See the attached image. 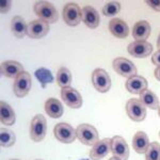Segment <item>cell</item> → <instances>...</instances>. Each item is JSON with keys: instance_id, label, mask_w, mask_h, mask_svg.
<instances>
[{"instance_id": "1", "label": "cell", "mask_w": 160, "mask_h": 160, "mask_svg": "<svg viewBox=\"0 0 160 160\" xmlns=\"http://www.w3.org/2000/svg\"><path fill=\"white\" fill-rule=\"evenodd\" d=\"M34 13L40 17V19L48 24H53L59 18L56 8L47 1H38L34 4Z\"/></svg>"}, {"instance_id": "2", "label": "cell", "mask_w": 160, "mask_h": 160, "mask_svg": "<svg viewBox=\"0 0 160 160\" xmlns=\"http://www.w3.org/2000/svg\"><path fill=\"white\" fill-rule=\"evenodd\" d=\"M77 138L84 145L93 146L98 142V132L94 126L90 124H81L77 127Z\"/></svg>"}, {"instance_id": "3", "label": "cell", "mask_w": 160, "mask_h": 160, "mask_svg": "<svg viewBox=\"0 0 160 160\" xmlns=\"http://www.w3.org/2000/svg\"><path fill=\"white\" fill-rule=\"evenodd\" d=\"M47 130V122L42 114H37L33 118L30 127V138L34 142H40L45 138Z\"/></svg>"}, {"instance_id": "4", "label": "cell", "mask_w": 160, "mask_h": 160, "mask_svg": "<svg viewBox=\"0 0 160 160\" xmlns=\"http://www.w3.org/2000/svg\"><path fill=\"white\" fill-rule=\"evenodd\" d=\"M126 112L135 122H142L146 117V107L140 99L131 98L126 104Z\"/></svg>"}, {"instance_id": "5", "label": "cell", "mask_w": 160, "mask_h": 160, "mask_svg": "<svg viewBox=\"0 0 160 160\" xmlns=\"http://www.w3.org/2000/svg\"><path fill=\"white\" fill-rule=\"evenodd\" d=\"M55 137L58 141L62 143H72L77 138V130H75L69 124L59 123L55 126Z\"/></svg>"}, {"instance_id": "6", "label": "cell", "mask_w": 160, "mask_h": 160, "mask_svg": "<svg viewBox=\"0 0 160 160\" xmlns=\"http://www.w3.org/2000/svg\"><path fill=\"white\" fill-rule=\"evenodd\" d=\"M92 82L95 89L100 93H106L111 88V79L107 72L102 68H96L92 74Z\"/></svg>"}, {"instance_id": "7", "label": "cell", "mask_w": 160, "mask_h": 160, "mask_svg": "<svg viewBox=\"0 0 160 160\" xmlns=\"http://www.w3.org/2000/svg\"><path fill=\"white\" fill-rule=\"evenodd\" d=\"M113 69L115 72L126 78H131L137 76V68L131 61L125 58H117L113 60Z\"/></svg>"}, {"instance_id": "8", "label": "cell", "mask_w": 160, "mask_h": 160, "mask_svg": "<svg viewBox=\"0 0 160 160\" xmlns=\"http://www.w3.org/2000/svg\"><path fill=\"white\" fill-rule=\"evenodd\" d=\"M63 19L68 26H72V27L78 26L82 20L81 9L78 4L73 3V2L65 4L63 9Z\"/></svg>"}, {"instance_id": "9", "label": "cell", "mask_w": 160, "mask_h": 160, "mask_svg": "<svg viewBox=\"0 0 160 160\" xmlns=\"http://www.w3.org/2000/svg\"><path fill=\"white\" fill-rule=\"evenodd\" d=\"M32 81H31V75L27 72H22V74L15 79L13 91L17 97H24L29 93Z\"/></svg>"}, {"instance_id": "10", "label": "cell", "mask_w": 160, "mask_h": 160, "mask_svg": "<svg viewBox=\"0 0 160 160\" xmlns=\"http://www.w3.org/2000/svg\"><path fill=\"white\" fill-rule=\"evenodd\" d=\"M111 153L113 156L121 160H127L129 157V148L127 142L120 136H115L111 139Z\"/></svg>"}, {"instance_id": "11", "label": "cell", "mask_w": 160, "mask_h": 160, "mask_svg": "<svg viewBox=\"0 0 160 160\" xmlns=\"http://www.w3.org/2000/svg\"><path fill=\"white\" fill-rule=\"evenodd\" d=\"M61 97L68 107L74 108V109H78L82 106L81 95L79 94V92L77 90H75L71 87L63 88L61 90Z\"/></svg>"}, {"instance_id": "12", "label": "cell", "mask_w": 160, "mask_h": 160, "mask_svg": "<svg viewBox=\"0 0 160 160\" xmlns=\"http://www.w3.org/2000/svg\"><path fill=\"white\" fill-rule=\"evenodd\" d=\"M49 32V24L42 19L32 20L28 24L27 34L31 38H41Z\"/></svg>"}, {"instance_id": "13", "label": "cell", "mask_w": 160, "mask_h": 160, "mask_svg": "<svg viewBox=\"0 0 160 160\" xmlns=\"http://www.w3.org/2000/svg\"><path fill=\"white\" fill-rule=\"evenodd\" d=\"M153 51V46H152L151 43L146 42H138V41H135V42L130 43L128 45V52L129 55H131L135 58H146L152 53Z\"/></svg>"}, {"instance_id": "14", "label": "cell", "mask_w": 160, "mask_h": 160, "mask_svg": "<svg viewBox=\"0 0 160 160\" xmlns=\"http://www.w3.org/2000/svg\"><path fill=\"white\" fill-rule=\"evenodd\" d=\"M111 152V139H102L93 145L90 151V158L92 160H100L105 158Z\"/></svg>"}, {"instance_id": "15", "label": "cell", "mask_w": 160, "mask_h": 160, "mask_svg": "<svg viewBox=\"0 0 160 160\" xmlns=\"http://www.w3.org/2000/svg\"><path fill=\"white\" fill-rule=\"evenodd\" d=\"M24 71V66L17 61H4L1 63V74L8 78H15L19 76Z\"/></svg>"}, {"instance_id": "16", "label": "cell", "mask_w": 160, "mask_h": 160, "mask_svg": "<svg viewBox=\"0 0 160 160\" xmlns=\"http://www.w3.org/2000/svg\"><path fill=\"white\" fill-rule=\"evenodd\" d=\"M81 16L82 20L89 28L95 29V28L98 27L100 18H99V14L96 10L91 6H86L83 7V9L81 10Z\"/></svg>"}, {"instance_id": "17", "label": "cell", "mask_w": 160, "mask_h": 160, "mask_svg": "<svg viewBox=\"0 0 160 160\" xmlns=\"http://www.w3.org/2000/svg\"><path fill=\"white\" fill-rule=\"evenodd\" d=\"M109 30L110 32L118 38H125L129 34V28L128 25L124 20L120 18H113L109 22Z\"/></svg>"}, {"instance_id": "18", "label": "cell", "mask_w": 160, "mask_h": 160, "mask_svg": "<svg viewBox=\"0 0 160 160\" xmlns=\"http://www.w3.org/2000/svg\"><path fill=\"white\" fill-rule=\"evenodd\" d=\"M126 89L131 94H141L143 91L148 90V81L141 76H133L127 80Z\"/></svg>"}, {"instance_id": "19", "label": "cell", "mask_w": 160, "mask_h": 160, "mask_svg": "<svg viewBox=\"0 0 160 160\" xmlns=\"http://www.w3.org/2000/svg\"><path fill=\"white\" fill-rule=\"evenodd\" d=\"M151 34V25L146 20H140L133 26L132 37L138 42H144Z\"/></svg>"}, {"instance_id": "20", "label": "cell", "mask_w": 160, "mask_h": 160, "mask_svg": "<svg viewBox=\"0 0 160 160\" xmlns=\"http://www.w3.org/2000/svg\"><path fill=\"white\" fill-rule=\"evenodd\" d=\"M148 145H149V141L148 135L144 131H138V132H136V135L133 136L132 139V146L137 153L145 154Z\"/></svg>"}, {"instance_id": "21", "label": "cell", "mask_w": 160, "mask_h": 160, "mask_svg": "<svg viewBox=\"0 0 160 160\" xmlns=\"http://www.w3.org/2000/svg\"><path fill=\"white\" fill-rule=\"evenodd\" d=\"M45 111L50 118H58L63 114V106L61 102L56 98H49L45 102Z\"/></svg>"}, {"instance_id": "22", "label": "cell", "mask_w": 160, "mask_h": 160, "mask_svg": "<svg viewBox=\"0 0 160 160\" xmlns=\"http://www.w3.org/2000/svg\"><path fill=\"white\" fill-rule=\"evenodd\" d=\"M15 112L12 107L6 102H0V120L4 125H13L15 123Z\"/></svg>"}, {"instance_id": "23", "label": "cell", "mask_w": 160, "mask_h": 160, "mask_svg": "<svg viewBox=\"0 0 160 160\" xmlns=\"http://www.w3.org/2000/svg\"><path fill=\"white\" fill-rule=\"evenodd\" d=\"M11 30L15 37L22 38L27 34L28 25L26 24L25 19L22 18V17L15 16V17H13L12 22H11Z\"/></svg>"}, {"instance_id": "24", "label": "cell", "mask_w": 160, "mask_h": 160, "mask_svg": "<svg viewBox=\"0 0 160 160\" xmlns=\"http://www.w3.org/2000/svg\"><path fill=\"white\" fill-rule=\"evenodd\" d=\"M140 100L145 107L149 108L152 110L159 109V100L154 92L145 90L140 94Z\"/></svg>"}, {"instance_id": "25", "label": "cell", "mask_w": 160, "mask_h": 160, "mask_svg": "<svg viewBox=\"0 0 160 160\" xmlns=\"http://www.w3.org/2000/svg\"><path fill=\"white\" fill-rule=\"evenodd\" d=\"M57 82H58V86H60L62 89L69 87L72 82V74L68 68H61L59 69L57 74Z\"/></svg>"}, {"instance_id": "26", "label": "cell", "mask_w": 160, "mask_h": 160, "mask_svg": "<svg viewBox=\"0 0 160 160\" xmlns=\"http://www.w3.org/2000/svg\"><path fill=\"white\" fill-rule=\"evenodd\" d=\"M15 135L12 130L7 129V128H1V132H0V144L2 148H10V146L14 145L15 143Z\"/></svg>"}, {"instance_id": "27", "label": "cell", "mask_w": 160, "mask_h": 160, "mask_svg": "<svg viewBox=\"0 0 160 160\" xmlns=\"http://www.w3.org/2000/svg\"><path fill=\"white\" fill-rule=\"evenodd\" d=\"M35 77L41 83L43 84V87H45L47 83H51L53 80V77H52V74H51L50 71H48L47 68H41L37 69L35 72Z\"/></svg>"}, {"instance_id": "28", "label": "cell", "mask_w": 160, "mask_h": 160, "mask_svg": "<svg viewBox=\"0 0 160 160\" xmlns=\"http://www.w3.org/2000/svg\"><path fill=\"white\" fill-rule=\"evenodd\" d=\"M145 160H160V144L158 142L149 143L145 152Z\"/></svg>"}, {"instance_id": "29", "label": "cell", "mask_w": 160, "mask_h": 160, "mask_svg": "<svg viewBox=\"0 0 160 160\" xmlns=\"http://www.w3.org/2000/svg\"><path fill=\"white\" fill-rule=\"evenodd\" d=\"M121 11V3L118 1H110L102 8V14L106 16H114Z\"/></svg>"}, {"instance_id": "30", "label": "cell", "mask_w": 160, "mask_h": 160, "mask_svg": "<svg viewBox=\"0 0 160 160\" xmlns=\"http://www.w3.org/2000/svg\"><path fill=\"white\" fill-rule=\"evenodd\" d=\"M146 4L148 6H149L152 8L153 10H155V11H157V12H160V0H156V1H146Z\"/></svg>"}, {"instance_id": "31", "label": "cell", "mask_w": 160, "mask_h": 160, "mask_svg": "<svg viewBox=\"0 0 160 160\" xmlns=\"http://www.w3.org/2000/svg\"><path fill=\"white\" fill-rule=\"evenodd\" d=\"M0 9H1V13H7L8 11H10V9H11V1H9V0L2 1Z\"/></svg>"}, {"instance_id": "32", "label": "cell", "mask_w": 160, "mask_h": 160, "mask_svg": "<svg viewBox=\"0 0 160 160\" xmlns=\"http://www.w3.org/2000/svg\"><path fill=\"white\" fill-rule=\"evenodd\" d=\"M152 62L157 66H160V50L154 53V56L152 57Z\"/></svg>"}, {"instance_id": "33", "label": "cell", "mask_w": 160, "mask_h": 160, "mask_svg": "<svg viewBox=\"0 0 160 160\" xmlns=\"http://www.w3.org/2000/svg\"><path fill=\"white\" fill-rule=\"evenodd\" d=\"M154 74H155V77H156V79L160 81V66H158V68L155 69V73Z\"/></svg>"}, {"instance_id": "34", "label": "cell", "mask_w": 160, "mask_h": 160, "mask_svg": "<svg viewBox=\"0 0 160 160\" xmlns=\"http://www.w3.org/2000/svg\"><path fill=\"white\" fill-rule=\"evenodd\" d=\"M157 47H158V49L160 50V34L158 35V41H157Z\"/></svg>"}, {"instance_id": "35", "label": "cell", "mask_w": 160, "mask_h": 160, "mask_svg": "<svg viewBox=\"0 0 160 160\" xmlns=\"http://www.w3.org/2000/svg\"><path fill=\"white\" fill-rule=\"evenodd\" d=\"M109 160H121V159H118V158H117V157L113 156V157H111V158H110Z\"/></svg>"}, {"instance_id": "36", "label": "cell", "mask_w": 160, "mask_h": 160, "mask_svg": "<svg viewBox=\"0 0 160 160\" xmlns=\"http://www.w3.org/2000/svg\"><path fill=\"white\" fill-rule=\"evenodd\" d=\"M158 115H159V117H160V108H159V109H158Z\"/></svg>"}, {"instance_id": "37", "label": "cell", "mask_w": 160, "mask_h": 160, "mask_svg": "<svg viewBox=\"0 0 160 160\" xmlns=\"http://www.w3.org/2000/svg\"><path fill=\"white\" fill-rule=\"evenodd\" d=\"M81 160H89V159H81Z\"/></svg>"}, {"instance_id": "38", "label": "cell", "mask_w": 160, "mask_h": 160, "mask_svg": "<svg viewBox=\"0 0 160 160\" xmlns=\"http://www.w3.org/2000/svg\"><path fill=\"white\" fill-rule=\"evenodd\" d=\"M12 160H17V159H12Z\"/></svg>"}, {"instance_id": "39", "label": "cell", "mask_w": 160, "mask_h": 160, "mask_svg": "<svg viewBox=\"0 0 160 160\" xmlns=\"http://www.w3.org/2000/svg\"><path fill=\"white\" fill-rule=\"evenodd\" d=\"M159 136H160V132H159Z\"/></svg>"}]
</instances>
